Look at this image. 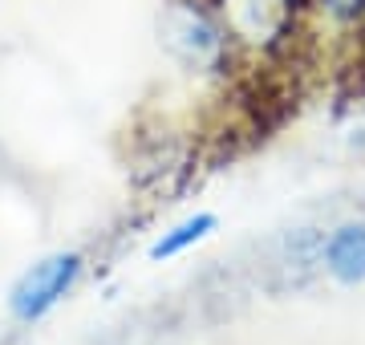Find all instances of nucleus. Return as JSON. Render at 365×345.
Returning a JSON list of instances; mask_svg holds the SVG:
<instances>
[{"mask_svg":"<svg viewBox=\"0 0 365 345\" xmlns=\"http://www.w3.org/2000/svg\"><path fill=\"white\" fill-rule=\"evenodd\" d=\"M158 33L170 57H179L187 69H220L227 57V41H232L223 33L220 16L191 0H170L158 16Z\"/></svg>","mask_w":365,"mask_h":345,"instance_id":"1","label":"nucleus"},{"mask_svg":"<svg viewBox=\"0 0 365 345\" xmlns=\"http://www.w3.org/2000/svg\"><path fill=\"white\" fill-rule=\"evenodd\" d=\"M81 268H86V256L81 252H49L41 256L37 264H29L16 284L9 289V313H13L21 325H33V321L49 317L53 309L66 301L73 284L81 280Z\"/></svg>","mask_w":365,"mask_h":345,"instance_id":"2","label":"nucleus"},{"mask_svg":"<svg viewBox=\"0 0 365 345\" xmlns=\"http://www.w3.org/2000/svg\"><path fill=\"white\" fill-rule=\"evenodd\" d=\"M211 4L232 41L272 49L297 29V13L309 0H211Z\"/></svg>","mask_w":365,"mask_h":345,"instance_id":"3","label":"nucleus"},{"mask_svg":"<svg viewBox=\"0 0 365 345\" xmlns=\"http://www.w3.org/2000/svg\"><path fill=\"white\" fill-rule=\"evenodd\" d=\"M325 260L329 277L341 280V284H361L365 280V224H341L337 232H329L325 240Z\"/></svg>","mask_w":365,"mask_h":345,"instance_id":"4","label":"nucleus"},{"mask_svg":"<svg viewBox=\"0 0 365 345\" xmlns=\"http://www.w3.org/2000/svg\"><path fill=\"white\" fill-rule=\"evenodd\" d=\"M215 227H220V215L195 212V215H187V220H179L175 227H167V232L150 244V252H146V256H150V260H175V256L191 252L195 244H203Z\"/></svg>","mask_w":365,"mask_h":345,"instance_id":"5","label":"nucleus"},{"mask_svg":"<svg viewBox=\"0 0 365 345\" xmlns=\"http://www.w3.org/2000/svg\"><path fill=\"white\" fill-rule=\"evenodd\" d=\"M317 13L333 21V25L349 29V25H361L365 21V0H309Z\"/></svg>","mask_w":365,"mask_h":345,"instance_id":"6","label":"nucleus"}]
</instances>
